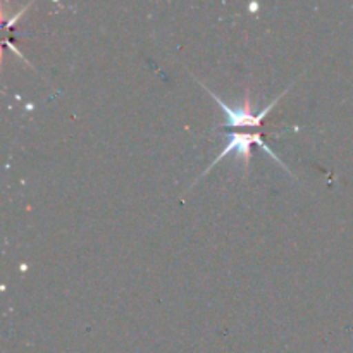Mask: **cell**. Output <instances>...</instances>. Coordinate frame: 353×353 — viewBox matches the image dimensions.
<instances>
[{
    "label": "cell",
    "mask_w": 353,
    "mask_h": 353,
    "mask_svg": "<svg viewBox=\"0 0 353 353\" xmlns=\"http://www.w3.org/2000/svg\"><path fill=\"white\" fill-rule=\"evenodd\" d=\"M205 90L210 93V95L214 97V100H216V102L219 103L221 109H223L224 112H226V116H228V124H226V126H259V124L262 123V119H264V117L269 114V110H271L272 107L276 105V102H278V99H276L274 102L269 103V105L265 107V109L262 110V112H259L257 116H254V114L250 112V102H248V99L245 100L243 109H231V107H228L226 103H224L223 100H221L219 97L216 95V93L210 92L209 88H205Z\"/></svg>",
    "instance_id": "cell-1"
},
{
    "label": "cell",
    "mask_w": 353,
    "mask_h": 353,
    "mask_svg": "<svg viewBox=\"0 0 353 353\" xmlns=\"http://www.w3.org/2000/svg\"><path fill=\"white\" fill-rule=\"evenodd\" d=\"M252 141H255V143H257L259 147L264 148V150L268 152V154L271 155L272 159H276V161H278L279 164L283 165V162L279 161L278 155H276L274 152H272L271 148H269L268 145L264 143V140H262V138H261V134H236V133H231L230 134V145H228V147L224 148V152H221L219 157H217L216 161L212 162V165H210V168H214V165H216L217 162L221 161V159L226 157V155L231 154V152H233V150H236V154L243 155V157L248 161V157H250V143H252ZM283 168H285V165H283Z\"/></svg>",
    "instance_id": "cell-2"
}]
</instances>
